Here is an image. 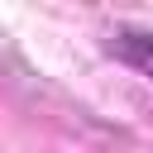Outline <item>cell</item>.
Listing matches in <instances>:
<instances>
[{"mask_svg":"<svg viewBox=\"0 0 153 153\" xmlns=\"http://www.w3.org/2000/svg\"><path fill=\"white\" fill-rule=\"evenodd\" d=\"M115 53H120L129 67H139L143 76H153V33H134V29H124V33L115 38Z\"/></svg>","mask_w":153,"mask_h":153,"instance_id":"6da1fadb","label":"cell"}]
</instances>
